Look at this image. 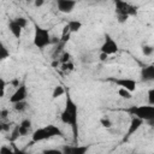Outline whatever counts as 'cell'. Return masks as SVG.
<instances>
[{
	"instance_id": "22",
	"label": "cell",
	"mask_w": 154,
	"mask_h": 154,
	"mask_svg": "<svg viewBox=\"0 0 154 154\" xmlns=\"http://www.w3.org/2000/svg\"><path fill=\"white\" fill-rule=\"evenodd\" d=\"M22 126H24V128H28V129H30V125H31V122L29 120V119H25V120H23L22 122V124H20Z\"/></svg>"
},
{
	"instance_id": "16",
	"label": "cell",
	"mask_w": 154,
	"mask_h": 154,
	"mask_svg": "<svg viewBox=\"0 0 154 154\" xmlns=\"http://www.w3.org/2000/svg\"><path fill=\"white\" fill-rule=\"evenodd\" d=\"M142 52H143L144 55H152V53H153V47L149 46V45H146V46H143Z\"/></svg>"
},
{
	"instance_id": "26",
	"label": "cell",
	"mask_w": 154,
	"mask_h": 154,
	"mask_svg": "<svg viewBox=\"0 0 154 154\" xmlns=\"http://www.w3.org/2000/svg\"><path fill=\"white\" fill-rule=\"evenodd\" d=\"M12 150L10 149V148H7V147H1L0 148V153H11Z\"/></svg>"
},
{
	"instance_id": "5",
	"label": "cell",
	"mask_w": 154,
	"mask_h": 154,
	"mask_svg": "<svg viewBox=\"0 0 154 154\" xmlns=\"http://www.w3.org/2000/svg\"><path fill=\"white\" fill-rule=\"evenodd\" d=\"M76 5L75 0H58V8L61 12H71Z\"/></svg>"
},
{
	"instance_id": "1",
	"label": "cell",
	"mask_w": 154,
	"mask_h": 154,
	"mask_svg": "<svg viewBox=\"0 0 154 154\" xmlns=\"http://www.w3.org/2000/svg\"><path fill=\"white\" fill-rule=\"evenodd\" d=\"M58 132H59V131H58L54 126H48V128H45V129H38V130H36V131L34 132L32 140H34L35 142H37V141H43V140L49 138L51 136L57 135Z\"/></svg>"
},
{
	"instance_id": "23",
	"label": "cell",
	"mask_w": 154,
	"mask_h": 154,
	"mask_svg": "<svg viewBox=\"0 0 154 154\" xmlns=\"http://www.w3.org/2000/svg\"><path fill=\"white\" fill-rule=\"evenodd\" d=\"M7 116H8V111H7V109H2V111H0V118H1V119H6Z\"/></svg>"
},
{
	"instance_id": "6",
	"label": "cell",
	"mask_w": 154,
	"mask_h": 154,
	"mask_svg": "<svg viewBox=\"0 0 154 154\" xmlns=\"http://www.w3.org/2000/svg\"><path fill=\"white\" fill-rule=\"evenodd\" d=\"M117 49H118L117 43H116L112 38H109V37L106 40V42H105V43L102 45V47H101V52H105V53H107L108 55L116 53Z\"/></svg>"
},
{
	"instance_id": "11",
	"label": "cell",
	"mask_w": 154,
	"mask_h": 154,
	"mask_svg": "<svg viewBox=\"0 0 154 154\" xmlns=\"http://www.w3.org/2000/svg\"><path fill=\"white\" fill-rule=\"evenodd\" d=\"M142 119L141 118H135V119H132V122H131V126H130V130H129V134H132L134 131H136L138 128H140V125L142 124Z\"/></svg>"
},
{
	"instance_id": "17",
	"label": "cell",
	"mask_w": 154,
	"mask_h": 154,
	"mask_svg": "<svg viewBox=\"0 0 154 154\" xmlns=\"http://www.w3.org/2000/svg\"><path fill=\"white\" fill-rule=\"evenodd\" d=\"M61 66H63L61 69H63L64 71H72V70H73V67H75V66H73V64H72L71 61L63 63V65H61Z\"/></svg>"
},
{
	"instance_id": "19",
	"label": "cell",
	"mask_w": 154,
	"mask_h": 154,
	"mask_svg": "<svg viewBox=\"0 0 154 154\" xmlns=\"http://www.w3.org/2000/svg\"><path fill=\"white\" fill-rule=\"evenodd\" d=\"M67 61H70V53L65 52V53L61 55V58H60V63L63 64V63H67Z\"/></svg>"
},
{
	"instance_id": "24",
	"label": "cell",
	"mask_w": 154,
	"mask_h": 154,
	"mask_svg": "<svg viewBox=\"0 0 154 154\" xmlns=\"http://www.w3.org/2000/svg\"><path fill=\"white\" fill-rule=\"evenodd\" d=\"M107 58H108V54L105 53V52H101V54H100V60H101V61H105V60H107Z\"/></svg>"
},
{
	"instance_id": "18",
	"label": "cell",
	"mask_w": 154,
	"mask_h": 154,
	"mask_svg": "<svg viewBox=\"0 0 154 154\" xmlns=\"http://www.w3.org/2000/svg\"><path fill=\"white\" fill-rule=\"evenodd\" d=\"M100 123H101V125H102L103 128H106V129H109V128L112 126V122H111L108 118H102V119L100 120Z\"/></svg>"
},
{
	"instance_id": "21",
	"label": "cell",
	"mask_w": 154,
	"mask_h": 154,
	"mask_svg": "<svg viewBox=\"0 0 154 154\" xmlns=\"http://www.w3.org/2000/svg\"><path fill=\"white\" fill-rule=\"evenodd\" d=\"M153 94H154V90H153V89H150V90H149V93H148V96H149V105H153V103H154Z\"/></svg>"
},
{
	"instance_id": "27",
	"label": "cell",
	"mask_w": 154,
	"mask_h": 154,
	"mask_svg": "<svg viewBox=\"0 0 154 154\" xmlns=\"http://www.w3.org/2000/svg\"><path fill=\"white\" fill-rule=\"evenodd\" d=\"M5 96V88H1L0 89V97H4Z\"/></svg>"
},
{
	"instance_id": "29",
	"label": "cell",
	"mask_w": 154,
	"mask_h": 154,
	"mask_svg": "<svg viewBox=\"0 0 154 154\" xmlns=\"http://www.w3.org/2000/svg\"><path fill=\"white\" fill-rule=\"evenodd\" d=\"M1 129H2V128H1V125H0V131H1Z\"/></svg>"
},
{
	"instance_id": "10",
	"label": "cell",
	"mask_w": 154,
	"mask_h": 154,
	"mask_svg": "<svg viewBox=\"0 0 154 154\" xmlns=\"http://www.w3.org/2000/svg\"><path fill=\"white\" fill-rule=\"evenodd\" d=\"M67 25H69V29L71 32H77L82 28V23L78 20H71V22H69Z\"/></svg>"
},
{
	"instance_id": "2",
	"label": "cell",
	"mask_w": 154,
	"mask_h": 154,
	"mask_svg": "<svg viewBox=\"0 0 154 154\" xmlns=\"http://www.w3.org/2000/svg\"><path fill=\"white\" fill-rule=\"evenodd\" d=\"M51 42L49 40V35L47 30H43L41 28L36 29V35H35V45L40 48H43L45 46H47Z\"/></svg>"
},
{
	"instance_id": "12",
	"label": "cell",
	"mask_w": 154,
	"mask_h": 154,
	"mask_svg": "<svg viewBox=\"0 0 154 154\" xmlns=\"http://www.w3.org/2000/svg\"><path fill=\"white\" fill-rule=\"evenodd\" d=\"M118 94H119V96H122L123 99H126V100H129V99H131V91H129L128 89H125V88H119V90H118Z\"/></svg>"
},
{
	"instance_id": "4",
	"label": "cell",
	"mask_w": 154,
	"mask_h": 154,
	"mask_svg": "<svg viewBox=\"0 0 154 154\" xmlns=\"http://www.w3.org/2000/svg\"><path fill=\"white\" fill-rule=\"evenodd\" d=\"M135 112H136V116L138 118H141L142 120L143 119L148 120V119H152L154 117V108H153L152 105H149V106H141V107L136 108Z\"/></svg>"
},
{
	"instance_id": "7",
	"label": "cell",
	"mask_w": 154,
	"mask_h": 154,
	"mask_svg": "<svg viewBox=\"0 0 154 154\" xmlns=\"http://www.w3.org/2000/svg\"><path fill=\"white\" fill-rule=\"evenodd\" d=\"M25 96H26V89H25V87H18L17 88V90L13 93V95L11 96V99H10V101L11 102H18V101H23L24 99H25Z\"/></svg>"
},
{
	"instance_id": "14",
	"label": "cell",
	"mask_w": 154,
	"mask_h": 154,
	"mask_svg": "<svg viewBox=\"0 0 154 154\" xmlns=\"http://www.w3.org/2000/svg\"><path fill=\"white\" fill-rule=\"evenodd\" d=\"M14 22L23 29V28H25L26 26V19L25 18H23V17H18V18H16L14 19Z\"/></svg>"
},
{
	"instance_id": "20",
	"label": "cell",
	"mask_w": 154,
	"mask_h": 154,
	"mask_svg": "<svg viewBox=\"0 0 154 154\" xmlns=\"http://www.w3.org/2000/svg\"><path fill=\"white\" fill-rule=\"evenodd\" d=\"M7 54H8V53H7V51H6V49L0 45V60L5 59V58L7 57Z\"/></svg>"
},
{
	"instance_id": "9",
	"label": "cell",
	"mask_w": 154,
	"mask_h": 154,
	"mask_svg": "<svg viewBox=\"0 0 154 154\" xmlns=\"http://www.w3.org/2000/svg\"><path fill=\"white\" fill-rule=\"evenodd\" d=\"M10 30H11V32H12L16 37H19V36L22 35V28H20L14 20L11 22V24H10Z\"/></svg>"
},
{
	"instance_id": "25",
	"label": "cell",
	"mask_w": 154,
	"mask_h": 154,
	"mask_svg": "<svg viewBox=\"0 0 154 154\" xmlns=\"http://www.w3.org/2000/svg\"><path fill=\"white\" fill-rule=\"evenodd\" d=\"M34 4L36 7H41L45 4V0H34Z\"/></svg>"
},
{
	"instance_id": "15",
	"label": "cell",
	"mask_w": 154,
	"mask_h": 154,
	"mask_svg": "<svg viewBox=\"0 0 154 154\" xmlns=\"http://www.w3.org/2000/svg\"><path fill=\"white\" fill-rule=\"evenodd\" d=\"M25 102H24V100L23 101H18V102H14V109L16 111H23V109H25Z\"/></svg>"
},
{
	"instance_id": "3",
	"label": "cell",
	"mask_w": 154,
	"mask_h": 154,
	"mask_svg": "<svg viewBox=\"0 0 154 154\" xmlns=\"http://www.w3.org/2000/svg\"><path fill=\"white\" fill-rule=\"evenodd\" d=\"M61 120L64 123H67V124H71L73 125L76 123V107L75 105H70L66 107L65 112L61 114Z\"/></svg>"
},
{
	"instance_id": "30",
	"label": "cell",
	"mask_w": 154,
	"mask_h": 154,
	"mask_svg": "<svg viewBox=\"0 0 154 154\" xmlns=\"http://www.w3.org/2000/svg\"><path fill=\"white\" fill-rule=\"evenodd\" d=\"M26 1H31V0H26Z\"/></svg>"
},
{
	"instance_id": "13",
	"label": "cell",
	"mask_w": 154,
	"mask_h": 154,
	"mask_svg": "<svg viewBox=\"0 0 154 154\" xmlns=\"http://www.w3.org/2000/svg\"><path fill=\"white\" fill-rule=\"evenodd\" d=\"M64 93H65L64 88H63L61 85H58V87H55V88H54V90H53V94H52V97H53V99L60 97V96H61Z\"/></svg>"
},
{
	"instance_id": "28",
	"label": "cell",
	"mask_w": 154,
	"mask_h": 154,
	"mask_svg": "<svg viewBox=\"0 0 154 154\" xmlns=\"http://www.w3.org/2000/svg\"><path fill=\"white\" fill-rule=\"evenodd\" d=\"M1 88H5V82H4V79L0 78V89Z\"/></svg>"
},
{
	"instance_id": "8",
	"label": "cell",
	"mask_w": 154,
	"mask_h": 154,
	"mask_svg": "<svg viewBox=\"0 0 154 154\" xmlns=\"http://www.w3.org/2000/svg\"><path fill=\"white\" fill-rule=\"evenodd\" d=\"M118 83L120 84L122 88H125L129 91H134L136 89V82L132 79H120V81H118Z\"/></svg>"
}]
</instances>
